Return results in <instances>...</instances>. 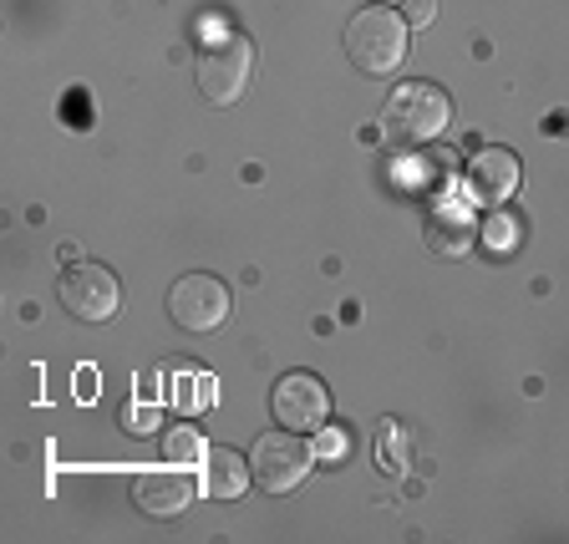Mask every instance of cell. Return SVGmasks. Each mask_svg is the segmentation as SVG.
Listing matches in <instances>:
<instances>
[{
  "label": "cell",
  "instance_id": "cell-4",
  "mask_svg": "<svg viewBox=\"0 0 569 544\" xmlns=\"http://www.w3.org/2000/svg\"><path fill=\"white\" fill-rule=\"evenodd\" d=\"M310 463H316L310 443H300L290 427L264 433V438H254V448H249V474H254V484H260L264 494H290V488H300Z\"/></svg>",
  "mask_w": 569,
  "mask_h": 544
},
{
  "label": "cell",
  "instance_id": "cell-7",
  "mask_svg": "<svg viewBox=\"0 0 569 544\" xmlns=\"http://www.w3.org/2000/svg\"><path fill=\"white\" fill-rule=\"evenodd\" d=\"M270 407H274V417H280V427L306 433V427H326V417H331V392L320 387L316 377H306V372H290V377L274 382Z\"/></svg>",
  "mask_w": 569,
  "mask_h": 544
},
{
  "label": "cell",
  "instance_id": "cell-10",
  "mask_svg": "<svg viewBox=\"0 0 569 544\" xmlns=\"http://www.w3.org/2000/svg\"><path fill=\"white\" fill-rule=\"evenodd\" d=\"M422 239H427V249H432V255L458 260V255H468V249H473V214L462 209V204H438V209L427 214Z\"/></svg>",
  "mask_w": 569,
  "mask_h": 544
},
{
  "label": "cell",
  "instance_id": "cell-2",
  "mask_svg": "<svg viewBox=\"0 0 569 544\" xmlns=\"http://www.w3.org/2000/svg\"><path fill=\"white\" fill-rule=\"evenodd\" d=\"M346 57L367 77H391L407 57V21L391 16L387 6H367L346 21Z\"/></svg>",
  "mask_w": 569,
  "mask_h": 544
},
{
  "label": "cell",
  "instance_id": "cell-14",
  "mask_svg": "<svg viewBox=\"0 0 569 544\" xmlns=\"http://www.w3.org/2000/svg\"><path fill=\"white\" fill-rule=\"evenodd\" d=\"M310 453H316L320 463H341L346 458V433L341 427H320V438L310 443Z\"/></svg>",
  "mask_w": 569,
  "mask_h": 544
},
{
  "label": "cell",
  "instance_id": "cell-3",
  "mask_svg": "<svg viewBox=\"0 0 569 544\" xmlns=\"http://www.w3.org/2000/svg\"><path fill=\"white\" fill-rule=\"evenodd\" d=\"M254 77V47L244 36H219L199 51V87L213 107H234Z\"/></svg>",
  "mask_w": 569,
  "mask_h": 544
},
{
  "label": "cell",
  "instance_id": "cell-12",
  "mask_svg": "<svg viewBox=\"0 0 569 544\" xmlns=\"http://www.w3.org/2000/svg\"><path fill=\"white\" fill-rule=\"evenodd\" d=\"M168 392H173V407L178 413H209L213 397H219V387H213L209 372H193V367H178L173 377H168Z\"/></svg>",
  "mask_w": 569,
  "mask_h": 544
},
{
  "label": "cell",
  "instance_id": "cell-9",
  "mask_svg": "<svg viewBox=\"0 0 569 544\" xmlns=\"http://www.w3.org/2000/svg\"><path fill=\"white\" fill-rule=\"evenodd\" d=\"M468 189L478 204H509L519 189V158L509 148H483V154L468 164Z\"/></svg>",
  "mask_w": 569,
  "mask_h": 544
},
{
  "label": "cell",
  "instance_id": "cell-8",
  "mask_svg": "<svg viewBox=\"0 0 569 544\" xmlns=\"http://www.w3.org/2000/svg\"><path fill=\"white\" fill-rule=\"evenodd\" d=\"M138 510L142 514H158V520H168V514H183L193 498V478L178 468V463H168V468H148V474H138Z\"/></svg>",
  "mask_w": 569,
  "mask_h": 544
},
{
  "label": "cell",
  "instance_id": "cell-1",
  "mask_svg": "<svg viewBox=\"0 0 569 544\" xmlns=\"http://www.w3.org/2000/svg\"><path fill=\"white\" fill-rule=\"evenodd\" d=\"M452 122V97L442 92L438 82H402L381 107V128H387L391 142H432L442 128Z\"/></svg>",
  "mask_w": 569,
  "mask_h": 544
},
{
  "label": "cell",
  "instance_id": "cell-6",
  "mask_svg": "<svg viewBox=\"0 0 569 544\" xmlns=\"http://www.w3.org/2000/svg\"><path fill=\"white\" fill-rule=\"evenodd\" d=\"M168 316L183 326V332H219L229 320V285L219 275H183V280L168 290Z\"/></svg>",
  "mask_w": 569,
  "mask_h": 544
},
{
  "label": "cell",
  "instance_id": "cell-11",
  "mask_svg": "<svg viewBox=\"0 0 569 544\" xmlns=\"http://www.w3.org/2000/svg\"><path fill=\"white\" fill-rule=\"evenodd\" d=\"M199 474H203V494L209 498H239L249 488V463L239 458L234 448H213V453H203V463H199Z\"/></svg>",
  "mask_w": 569,
  "mask_h": 544
},
{
  "label": "cell",
  "instance_id": "cell-16",
  "mask_svg": "<svg viewBox=\"0 0 569 544\" xmlns=\"http://www.w3.org/2000/svg\"><path fill=\"white\" fill-rule=\"evenodd\" d=\"M122 427H132V433H153L158 427V407L142 397V403H132V407H122Z\"/></svg>",
  "mask_w": 569,
  "mask_h": 544
},
{
  "label": "cell",
  "instance_id": "cell-13",
  "mask_svg": "<svg viewBox=\"0 0 569 544\" xmlns=\"http://www.w3.org/2000/svg\"><path fill=\"white\" fill-rule=\"evenodd\" d=\"M163 453H168V463H178V468H193V463H203V438L193 433L189 423H183V427H173V433H168Z\"/></svg>",
  "mask_w": 569,
  "mask_h": 544
},
{
  "label": "cell",
  "instance_id": "cell-5",
  "mask_svg": "<svg viewBox=\"0 0 569 544\" xmlns=\"http://www.w3.org/2000/svg\"><path fill=\"white\" fill-rule=\"evenodd\" d=\"M57 296H61V306H67V316L87 320V326H102V320L118 316L122 285H118V275L107 270V265L87 260V265H67V275H61V285H57Z\"/></svg>",
  "mask_w": 569,
  "mask_h": 544
},
{
  "label": "cell",
  "instance_id": "cell-17",
  "mask_svg": "<svg viewBox=\"0 0 569 544\" xmlns=\"http://www.w3.org/2000/svg\"><path fill=\"white\" fill-rule=\"evenodd\" d=\"M432 16H438V0H407V6H402V21L412 26V31L432 26Z\"/></svg>",
  "mask_w": 569,
  "mask_h": 544
},
{
  "label": "cell",
  "instance_id": "cell-15",
  "mask_svg": "<svg viewBox=\"0 0 569 544\" xmlns=\"http://www.w3.org/2000/svg\"><path fill=\"white\" fill-rule=\"evenodd\" d=\"M381 463H387L391 474H407V453H402V433H397V423H381Z\"/></svg>",
  "mask_w": 569,
  "mask_h": 544
}]
</instances>
